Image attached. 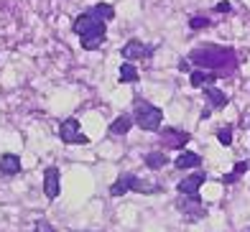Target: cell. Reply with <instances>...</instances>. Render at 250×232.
<instances>
[{
  "instance_id": "obj_1",
  "label": "cell",
  "mask_w": 250,
  "mask_h": 232,
  "mask_svg": "<svg viewBox=\"0 0 250 232\" xmlns=\"http://www.w3.org/2000/svg\"><path fill=\"white\" fill-rule=\"evenodd\" d=\"M191 62L202 69H232L235 66V54L230 49H222V46H202V49L191 51Z\"/></svg>"
},
{
  "instance_id": "obj_2",
  "label": "cell",
  "mask_w": 250,
  "mask_h": 232,
  "mask_svg": "<svg viewBox=\"0 0 250 232\" xmlns=\"http://www.w3.org/2000/svg\"><path fill=\"white\" fill-rule=\"evenodd\" d=\"M135 125L141 127V130H161V123H164V112L158 110L156 105H151V102L146 100H135V115H133Z\"/></svg>"
},
{
  "instance_id": "obj_3",
  "label": "cell",
  "mask_w": 250,
  "mask_h": 232,
  "mask_svg": "<svg viewBox=\"0 0 250 232\" xmlns=\"http://www.w3.org/2000/svg\"><path fill=\"white\" fill-rule=\"evenodd\" d=\"M125 191H141V194H158V187L153 181H146V179H138L135 173H123L118 176V181L112 184L110 194L112 196H120Z\"/></svg>"
},
{
  "instance_id": "obj_4",
  "label": "cell",
  "mask_w": 250,
  "mask_h": 232,
  "mask_svg": "<svg viewBox=\"0 0 250 232\" xmlns=\"http://www.w3.org/2000/svg\"><path fill=\"white\" fill-rule=\"evenodd\" d=\"M176 210L189 219H204L207 217V207H204V202L197 194H181L176 199Z\"/></svg>"
},
{
  "instance_id": "obj_5",
  "label": "cell",
  "mask_w": 250,
  "mask_h": 232,
  "mask_svg": "<svg viewBox=\"0 0 250 232\" xmlns=\"http://www.w3.org/2000/svg\"><path fill=\"white\" fill-rule=\"evenodd\" d=\"M105 26L107 23L95 18L92 10H87V13H82L74 21V31L79 33V36H105Z\"/></svg>"
},
{
  "instance_id": "obj_6",
  "label": "cell",
  "mask_w": 250,
  "mask_h": 232,
  "mask_svg": "<svg viewBox=\"0 0 250 232\" xmlns=\"http://www.w3.org/2000/svg\"><path fill=\"white\" fill-rule=\"evenodd\" d=\"M59 135H62V141L64 143H69V146H84L89 143V138L79 130V120L77 118H66L59 127Z\"/></svg>"
},
{
  "instance_id": "obj_7",
  "label": "cell",
  "mask_w": 250,
  "mask_h": 232,
  "mask_svg": "<svg viewBox=\"0 0 250 232\" xmlns=\"http://www.w3.org/2000/svg\"><path fill=\"white\" fill-rule=\"evenodd\" d=\"M62 191V184H59V169L56 166H49L46 173H43V194L49 196V199H56Z\"/></svg>"
},
{
  "instance_id": "obj_8",
  "label": "cell",
  "mask_w": 250,
  "mask_h": 232,
  "mask_svg": "<svg viewBox=\"0 0 250 232\" xmlns=\"http://www.w3.org/2000/svg\"><path fill=\"white\" fill-rule=\"evenodd\" d=\"M148 46H146L143 41H128L120 49V54H123V59L125 62H135V59H143V56H148Z\"/></svg>"
},
{
  "instance_id": "obj_9",
  "label": "cell",
  "mask_w": 250,
  "mask_h": 232,
  "mask_svg": "<svg viewBox=\"0 0 250 232\" xmlns=\"http://www.w3.org/2000/svg\"><path fill=\"white\" fill-rule=\"evenodd\" d=\"M161 143L168 146V148H184L189 143V133L176 130V127H168V130L161 133Z\"/></svg>"
},
{
  "instance_id": "obj_10",
  "label": "cell",
  "mask_w": 250,
  "mask_h": 232,
  "mask_svg": "<svg viewBox=\"0 0 250 232\" xmlns=\"http://www.w3.org/2000/svg\"><path fill=\"white\" fill-rule=\"evenodd\" d=\"M204 173L202 171H194V173H189L187 179H181L179 181V194H197L202 189V184H204Z\"/></svg>"
},
{
  "instance_id": "obj_11",
  "label": "cell",
  "mask_w": 250,
  "mask_h": 232,
  "mask_svg": "<svg viewBox=\"0 0 250 232\" xmlns=\"http://www.w3.org/2000/svg\"><path fill=\"white\" fill-rule=\"evenodd\" d=\"M18 171H21V158L16 153L0 156V173H5V176H16Z\"/></svg>"
},
{
  "instance_id": "obj_12",
  "label": "cell",
  "mask_w": 250,
  "mask_h": 232,
  "mask_svg": "<svg viewBox=\"0 0 250 232\" xmlns=\"http://www.w3.org/2000/svg\"><path fill=\"white\" fill-rule=\"evenodd\" d=\"M133 125H135V120L130 118V115H118V118L110 123V133L112 135H125Z\"/></svg>"
},
{
  "instance_id": "obj_13",
  "label": "cell",
  "mask_w": 250,
  "mask_h": 232,
  "mask_svg": "<svg viewBox=\"0 0 250 232\" xmlns=\"http://www.w3.org/2000/svg\"><path fill=\"white\" fill-rule=\"evenodd\" d=\"M204 95H207V102H212V107H217V110L227 105V95L217 87H204Z\"/></svg>"
},
{
  "instance_id": "obj_14",
  "label": "cell",
  "mask_w": 250,
  "mask_h": 232,
  "mask_svg": "<svg viewBox=\"0 0 250 232\" xmlns=\"http://www.w3.org/2000/svg\"><path fill=\"white\" fill-rule=\"evenodd\" d=\"M202 164V158H199V153H191V150H187V153H181L179 158H176V169H181V171H187V169H197Z\"/></svg>"
},
{
  "instance_id": "obj_15",
  "label": "cell",
  "mask_w": 250,
  "mask_h": 232,
  "mask_svg": "<svg viewBox=\"0 0 250 232\" xmlns=\"http://www.w3.org/2000/svg\"><path fill=\"white\" fill-rule=\"evenodd\" d=\"M250 169V164H248V161H237V164H235V169H232V173H227V176H222V184H225V187H230V184H235L237 179H240L243 176V173Z\"/></svg>"
},
{
  "instance_id": "obj_16",
  "label": "cell",
  "mask_w": 250,
  "mask_h": 232,
  "mask_svg": "<svg viewBox=\"0 0 250 232\" xmlns=\"http://www.w3.org/2000/svg\"><path fill=\"white\" fill-rule=\"evenodd\" d=\"M92 16H95V18H100L102 23H107V21L115 18V8L107 5V3H97V5L92 8Z\"/></svg>"
},
{
  "instance_id": "obj_17",
  "label": "cell",
  "mask_w": 250,
  "mask_h": 232,
  "mask_svg": "<svg viewBox=\"0 0 250 232\" xmlns=\"http://www.w3.org/2000/svg\"><path fill=\"white\" fill-rule=\"evenodd\" d=\"M214 72H207V69H199V72H191V87H204L207 82H214Z\"/></svg>"
},
{
  "instance_id": "obj_18",
  "label": "cell",
  "mask_w": 250,
  "mask_h": 232,
  "mask_svg": "<svg viewBox=\"0 0 250 232\" xmlns=\"http://www.w3.org/2000/svg\"><path fill=\"white\" fill-rule=\"evenodd\" d=\"M120 82H123V84L138 82V69H135L130 62H125V64L120 66Z\"/></svg>"
},
{
  "instance_id": "obj_19",
  "label": "cell",
  "mask_w": 250,
  "mask_h": 232,
  "mask_svg": "<svg viewBox=\"0 0 250 232\" xmlns=\"http://www.w3.org/2000/svg\"><path fill=\"white\" fill-rule=\"evenodd\" d=\"M164 164H166V153H161V150H153V153L146 156V166L153 169V171H158Z\"/></svg>"
},
{
  "instance_id": "obj_20",
  "label": "cell",
  "mask_w": 250,
  "mask_h": 232,
  "mask_svg": "<svg viewBox=\"0 0 250 232\" xmlns=\"http://www.w3.org/2000/svg\"><path fill=\"white\" fill-rule=\"evenodd\" d=\"M102 41H105V36H82V49L95 51V49H100Z\"/></svg>"
},
{
  "instance_id": "obj_21",
  "label": "cell",
  "mask_w": 250,
  "mask_h": 232,
  "mask_svg": "<svg viewBox=\"0 0 250 232\" xmlns=\"http://www.w3.org/2000/svg\"><path fill=\"white\" fill-rule=\"evenodd\" d=\"M207 26H212V21H209V18H204V16H194V18L189 21V28H194V31L207 28Z\"/></svg>"
},
{
  "instance_id": "obj_22",
  "label": "cell",
  "mask_w": 250,
  "mask_h": 232,
  "mask_svg": "<svg viewBox=\"0 0 250 232\" xmlns=\"http://www.w3.org/2000/svg\"><path fill=\"white\" fill-rule=\"evenodd\" d=\"M217 141L222 146H230L232 143V127H222V130H217Z\"/></svg>"
},
{
  "instance_id": "obj_23",
  "label": "cell",
  "mask_w": 250,
  "mask_h": 232,
  "mask_svg": "<svg viewBox=\"0 0 250 232\" xmlns=\"http://www.w3.org/2000/svg\"><path fill=\"white\" fill-rule=\"evenodd\" d=\"M214 10H217V13H230L232 8H230V3H220V5L214 8Z\"/></svg>"
},
{
  "instance_id": "obj_24",
  "label": "cell",
  "mask_w": 250,
  "mask_h": 232,
  "mask_svg": "<svg viewBox=\"0 0 250 232\" xmlns=\"http://www.w3.org/2000/svg\"><path fill=\"white\" fill-rule=\"evenodd\" d=\"M36 230H39V232H51V225H49V222H43V219H41Z\"/></svg>"
}]
</instances>
